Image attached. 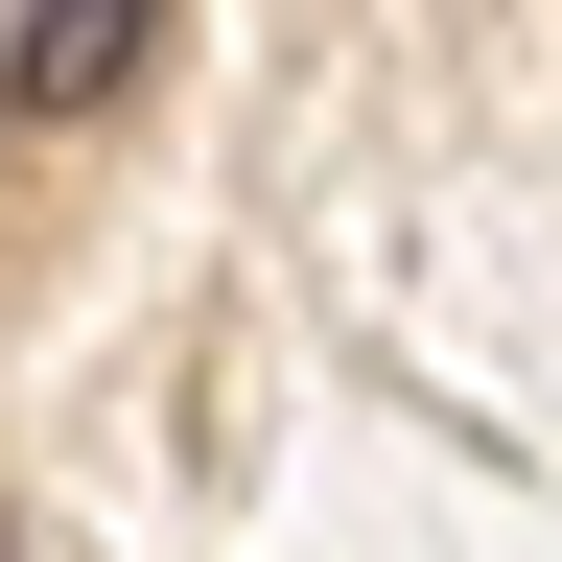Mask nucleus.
Segmentation results:
<instances>
[{"mask_svg": "<svg viewBox=\"0 0 562 562\" xmlns=\"http://www.w3.org/2000/svg\"><path fill=\"white\" fill-rule=\"evenodd\" d=\"M140 47H165V0H24L0 24V117H94V94H140Z\"/></svg>", "mask_w": 562, "mask_h": 562, "instance_id": "1", "label": "nucleus"}, {"mask_svg": "<svg viewBox=\"0 0 562 562\" xmlns=\"http://www.w3.org/2000/svg\"><path fill=\"white\" fill-rule=\"evenodd\" d=\"M0 562H24V516H0Z\"/></svg>", "mask_w": 562, "mask_h": 562, "instance_id": "2", "label": "nucleus"}]
</instances>
